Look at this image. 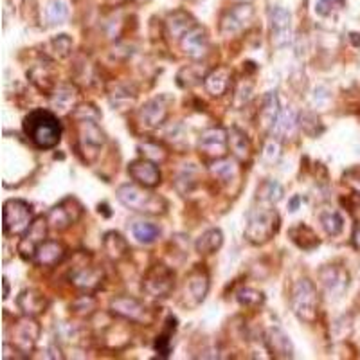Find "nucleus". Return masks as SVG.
Here are the masks:
<instances>
[{"label": "nucleus", "instance_id": "1", "mask_svg": "<svg viewBox=\"0 0 360 360\" xmlns=\"http://www.w3.org/2000/svg\"><path fill=\"white\" fill-rule=\"evenodd\" d=\"M24 132L40 149H53L62 141V123L56 114L45 108H36L25 115Z\"/></svg>", "mask_w": 360, "mask_h": 360}, {"label": "nucleus", "instance_id": "2", "mask_svg": "<svg viewBox=\"0 0 360 360\" xmlns=\"http://www.w3.org/2000/svg\"><path fill=\"white\" fill-rule=\"evenodd\" d=\"M252 207L247 215L245 238L254 245H263L274 238L279 229V216L270 204H261Z\"/></svg>", "mask_w": 360, "mask_h": 360}, {"label": "nucleus", "instance_id": "3", "mask_svg": "<svg viewBox=\"0 0 360 360\" xmlns=\"http://www.w3.org/2000/svg\"><path fill=\"white\" fill-rule=\"evenodd\" d=\"M149 187L141 184H125L117 189V200L125 207L137 213H148V215H158L166 211V200L155 193L148 191Z\"/></svg>", "mask_w": 360, "mask_h": 360}, {"label": "nucleus", "instance_id": "4", "mask_svg": "<svg viewBox=\"0 0 360 360\" xmlns=\"http://www.w3.org/2000/svg\"><path fill=\"white\" fill-rule=\"evenodd\" d=\"M290 307L299 321L313 324L319 315V293L310 279H299L293 285L290 296Z\"/></svg>", "mask_w": 360, "mask_h": 360}, {"label": "nucleus", "instance_id": "5", "mask_svg": "<svg viewBox=\"0 0 360 360\" xmlns=\"http://www.w3.org/2000/svg\"><path fill=\"white\" fill-rule=\"evenodd\" d=\"M33 226V211L25 200L10 198L4 204V232L5 236H24Z\"/></svg>", "mask_w": 360, "mask_h": 360}, {"label": "nucleus", "instance_id": "6", "mask_svg": "<svg viewBox=\"0 0 360 360\" xmlns=\"http://www.w3.org/2000/svg\"><path fill=\"white\" fill-rule=\"evenodd\" d=\"M175 288V272L163 263H155L144 274L143 292L154 299L168 298Z\"/></svg>", "mask_w": 360, "mask_h": 360}, {"label": "nucleus", "instance_id": "7", "mask_svg": "<svg viewBox=\"0 0 360 360\" xmlns=\"http://www.w3.org/2000/svg\"><path fill=\"white\" fill-rule=\"evenodd\" d=\"M207 292H209V274L204 269V265H197L184 279L182 302L189 308L198 307L206 299Z\"/></svg>", "mask_w": 360, "mask_h": 360}, {"label": "nucleus", "instance_id": "8", "mask_svg": "<svg viewBox=\"0 0 360 360\" xmlns=\"http://www.w3.org/2000/svg\"><path fill=\"white\" fill-rule=\"evenodd\" d=\"M110 310L115 315L123 317L126 321L139 322V324H152L155 319L154 312L144 302L135 298H128V296L115 298L110 302Z\"/></svg>", "mask_w": 360, "mask_h": 360}, {"label": "nucleus", "instance_id": "9", "mask_svg": "<svg viewBox=\"0 0 360 360\" xmlns=\"http://www.w3.org/2000/svg\"><path fill=\"white\" fill-rule=\"evenodd\" d=\"M83 215V206L80 204V200L74 197L63 198L58 206H54L47 215L49 227H53L56 230H65L76 224Z\"/></svg>", "mask_w": 360, "mask_h": 360}, {"label": "nucleus", "instance_id": "10", "mask_svg": "<svg viewBox=\"0 0 360 360\" xmlns=\"http://www.w3.org/2000/svg\"><path fill=\"white\" fill-rule=\"evenodd\" d=\"M80 137H77V149L82 152L85 160L92 163L97 157L99 149L105 144V134L97 126L96 121H82L80 125Z\"/></svg>", "mask_w": 360, "mask_h": 360}, {"label": "nucleus", "instance_id": "11", "mask_svg": "<svg viewBox=\"0 0 360 360\" xmlns=\"http://www.w3.org/2000/svg\"><path fill=\"white\" fill-rule=\"evenodd\" d=\"M227 148H229V132H226L220 126H213L202 132L198 139V149L209 158H221L226 157Z\"/></svg>", "mask_w": 360, "mask_h": 360}, {"label": "nucleus", "instance_id": "12", "mask_svg": "<svg viewBox=\"0 0 360 360\" xmlns=\"http://www.w3.org/2000/svg\"><path fill=\"white\" fill-rule=\"evenodd\" d=\"M40 337V324L33 319V315H25L24 319L16 321L13 326V346L22 353H29L34 350V346L38 342Z\"/></svg>", "mask_w": 360, "mask_h": 360}, {"label": "nucleus", "instance_id": "13", "mask_svg": "<svg viewBox=\"0 0 360 360\" xmlns=\"http://www.w3.org/2000/svg\"><path fill=\"white\" fill-rule=\"evenodd\" d=\"M173 99L169 96H158L149 99L139 110V121L144 128H157L168 119L169 106Z\"/></svg>", "mask_w": 360, "mask_h": 360}, {"label": "nucleus", "instance_id": "14", "mask_svg": "<svg viewBox=\"0 0 360 360\" xmlns=\"http://www.w3.org/2000/svg\"><path fill=\"white\" fill-rule=\"evenodd\" d=\"M270 40L274 47H285L292 36V16L285 8H272L269 13Z\"/></svg>", "mask_w": 360, "mask_h": 360}, {"label": "nucleus", "instance_id": "15", "mask_svg": "<svg viewBox=\"0 0 360 360\" xmlns=\"http://www.w3.org/2000/svg\"><path fill=\"white\" fill-rule=\"evenodd\" d=\"M252 16H254L252 5L249 4L236 5V8L229 10L224 16H221V22H220L221 34L230 36V34L240 33V31H243V29L252 22Z\"/></svg>", "mask_w": 360, "mask_h": 360}, {"label": "nucleus", "instance_id": "16", "mask_svg": "<svg viewBox=\"0 0 360 360\" xmlns=\"http://www.w3.org/2000/svg\"><path fill=\"white\" fill-rule=\"evenodd\" d=\"M128 173H130V177L134 178L135 182L141 184V186L149 187V189L155 186H158V184H160V178H163V175H160V169H158L157 164L146 157L137 158V160H134V163H130Z\"/></svg>", "mask_w": 360, "mask_h": 360}, {"label": "nucleus", "instance_id": "17", "mask_svg": "<svg viewBox=\"0 0 360 360\" xmlns=\"http://www.w3.org/2000/svg\"><path fill=\"white\" fill-rule=\"evenodd\" d=\"M319 276H321L322 287L330 298H341L350 285V274L337 265H328V267L321 269Z\"/></svg>", "mask_w": 360, "mask_h": 360}, {"label": "nucleus", "instance_id": "18", "mask_svg": "<svg viewBox=\"0 0 360 360\" xmlns=\"http://www.w3.org/2000/svg\"><path fill=\"white\" fill-rule=\"evenodd\" d=\"M180 47H182L184 54L189 56L191 60H202L209 51V38L207 33L202 27L195 25L191 31H187L180 38Z\"/></svg>", "mask_w": 360, "mask_h": 360}, {"label": "nucleus", "instance_id": "19", "mask_svg": "<svg viewBox=\"0 0 360 360\" xmlns=\"http://www.w3.org/2000/svg\"><path fill=\"white\" fill-rule=\"evenodd\" d=\"M71 283L80 290H96L103 283V270L92 267V265H77L71 270Z\"/></svg>", "mask_w": 360, "mask_h": 360}, {"label": "nucleus", "instance_id": "20", "mask_svg": "<svg viewBox=\"0 0 360 360\" xmlns=\"http://www.w3.org/2000/svg\"><path fill=\"white\" fill-rule=\"evenodd\" d=\"M265 342H267V348L276 359H292L293 357L292 341L281 328H270L267 331Z\"/></svg>", "mask_w": 360, "mask_h": 360}, {"label": "nucleus", "instance_id": "21", "mask_svg": "<svg viewBox=\"0 0 360 360\" xmlns=\"http://www.w3.org/2000/svg\"><path fill=\"white\" fill-rule=\"evenodd\" d=\"M33 258L40 267H54L65 258V247L56 240H43L34 250Z\"/></svg>", "mask_w": 360, "mask_h": 360}, {"label": "nucleus", "instance_id": "22", "mask_svg": "<svg viewBox=\"0 0 360 360\" xmlns=\"http://www.w3.org/2000/svg\"><path fill=\"white\" fill-rule=\"evenodd\" d=\"M230 82H232V72L229 67H218L211 71L204 77V86L206 91L215 97L224 96L229 91Z\"/></svg>", "mask_w": 360, "mask_h": 360}, {"label": "nucleus", "instance_id": "23", "mask_svg": "<svg viewBox=\"0 0 360 360\" xmlns=\"http://www.w3.org/2000/svg\"><path fill=\"white\" fill-rule=\"evenodd\" d=\"M288 236H290V240L293 243L298 245L299 249L307 250V252H312L313 249H317L321 245V240L317 238L312 227H308L307 224H298V226L290 227Z\"/></svg>", "mask_w": 360, "mask_h": 360}, {"label": "nucleus", "instance_id": "24", "mask_svg": "<svg viewBox=\"0 0 360 360\" xmlns=\"http://www.w3.org/2000/svg\"><path fill=\"white\" fill-rule=\"evenodd\" d=\"M19 307L25 315H38V313L45 312V308H47V299L43 298L38 290L29 288V290H24V292L20 293Z\"/></svg>", "mask_w": 360, "mask_h": 360}, {"label": "nucleus", "instance_id": "25", "mask_svg": "<svg viewBox=\"0 0 360 360\" xmlns=\"http://www.w3.org/2000/svg\"><path fill=\"white\" fill-rule=\"evenodd\" d=\"M195 19L191 14L186 13V11H175L168 16L166 20V29H168V34L173 38H182L187 31H191L195 27Z\"/></svg>", "mask_w": 360, "mask_h": 360}, {"label": "nucleus", "instance_id": "26", "mask_svg": "<svg viewBox=\"0 0 360 360\" xmlns=\"http://www.w3.org/2000/svg\"><path fill=\"white\" fill-rule=\"evenodd\" d=\"M103 249H105L108 258L114 259V261H119V259H123L130 252V245L119 232L108 230L103 236Z\"/></svg>", "mask_w": 360, "mask_h": 360}, {"label": "nucleus", "instance_id": "27", "mask_svg": "<svg viewBox=\"0 0 360 360\" xmlns=\"http://www.w3.org/2000/svg\"><path fill=\"white\" fill-rule=\"evenodd\" d=\"M47 226H49L47 218H43V216L36 218V221H34L33 226L29 227V230L24 235V240H22V245H20V247H25V245H29V254L34 256V250H36V247H38L43 240H45V235H47Z\"/></svg>", "mask_w": 360, "mask_h": 360}, {"label": "nucleus", "instance_id": "28", "mask_svg": "<svg viewBox=\"0 0 360 360\" xmlns=\"http://www.w3.org/2000/svg\"><path fill=\"white\" fill-rule=\"evenodd\" d=\"M279 114V99L276 92H269L263 99V108L259 110V121H261V126L267 130H272L276 121H278Z\"/></svg>", "mask_w": 360, "mask_h": 360}, {"label": "nucleus", "instance_id": "29", "mask_svg": "<svg viewBox=\"0 0 360 360\" xmlns=\"http://www.w3.org/2000/svg\"><path fill=\"white\" fill-rule=\"evenodd\" d=\"M229 148L238 160H249L250 152H252L250 141L240 128L229 130Z\"/></svg>", "mask_w": 360, "mask_h": 360}, {"label": "nucleus", "instance_id": "30", "mask_svg": "<svg viewBox=\"0 0 360 360\" xmlns=\"http://www.w3.org/2000/svg\"><path fill=\"white\" fill-rule=\"evenodd\" d=\"M211 173L215 175L218 180H221V182H235L236 178H238V173H240V169H238V164H236V160H232V158H216L215 163L211 164Z\"/></svg>", "mask_w": 360, "mask_h": 360}, {"label": "nucleus", "instance_id": "31", "mask_svg": "<svg viewBox=\"0 0 360 360\" xmlns=\"http://www.w3.org/2000/svg\"><path fill=\"white\" fill-rule=\"evenodd\" d=\"M281 197H283V187L276 180H265L259 184L258 191H256V202L270 204V206H276L281 200Z\"/></svg>", "mask_w": 360, "mask_h": 360}, {"label": "nucleus", "instance_id": "32", "mask_svg": "<svg viewBox=\"0 0 360 360\" xmlns=\"http://www.w3.org/2000/svg\"><path fill=\"white\" fill-rule=\"evenodd\" d=\"M224 243V235L220 229H209L197 240V250L200 254H215Z\"/></svg>", "mask_w": 360, "mask_h": 360}, {"label": "nucleus", "instance_id": "33", "mask_svg": "<svg viewBox=\"0 0 360 360\" xmlns=\"http://www.w3.org/2000/svg\"><path fill=\"white\" fill-rule=\"evenodd\" d=\"M76 99H77L76 88H74V86H71V85H65V86H60V88L54 92L53 105H54V108H56V110L69 112L72 106H74Z\"/></svg>", "mask_w": 360, "mask_h": 360}, {"label": "nucleus", "instance_id": "34", "mask_svg": "<svg viewBox=\"0 0 360 360\" xmlns=\"http://www.w3.org/2000/svg\"><path fill=\"white\" fill-rule=\"evenodd\" d=\"M296 126H298V117H296V114H293L292 110H285L279 114L272 132L278 139H283V137H288V135L292 134Z\"/></svg>", "mask_w": 360, "mask_h": 360}, {"label": "nucleus", "instance_id": "35", "mask_svg": "<svg viewBox=\"0 0 360 360\" xmlns=\"http://www.w3.org/2000/svg\"><path fill=\"white\" fill-rule=\"evenodd\" d=\"M132 232H134V238H137L141 243H154L160 236V229L155 224H149V221H137V224H134Z\"/></svg>", "mask_w": 360, "mask_h": 360}, {"label": "nucleus", "instance_id": "36", "mask_svg": "<svg viewBox=\"0 0 360 360\" xmlns=\"http://www.w3.org/2000/svg\"><path fill=\"white\" fill-rule=\"evenodd\" d=\"M47 19L53 25L63 24L69 19V5L65 0H51L47 4Z\"/></svg>", "mask_w": 360, "mask_h": 360}, {"label": "nucleus", "instance_id": "37", "mask_svg": "<svg viewBox=\"0 0 360 360\" xmlns=\"http://www.w3.org/2000/svg\"><path fill=\"white\" fill-rule=\"evenodd\" d=\"M321 224L324 227L330 236H337L342 232V227H344V220L342 216L337 211H326L321 215Z\"/></svg>", "mask_w": 360, "mask_h": 360}, {"label": "nucleus", "instance_id": "38", "mask_svg": "<svg viewBox=\"0 0 360 360\" xmlns=\"http://www.w3.org/2000/svg\"><path fill=\"white\" fill-rule=\"evenodd\" d=\"M175 322H177V319H175V317H169L168 330L157 337V341H155V350H157L158 355L168 357L169 353H171V331L175 330Z\"/></svg>", "mask_w": 360, "mask_h": 360}, {"label": "nucleus", "instance_id": "39", "mask_svg": "<svg viewBox=\"0 0 360 360\" xmlns=\"http://www.w3.org/2000/svg\"><path fill=\"white\" fill-rule=\"evenodd\" d=\"M49 47L53 49L51 54L54 58H67L72 51V40L69 38L67 34H60V36L49 42Z\"/></svg>", "mask_w": 360, "mask_h": 360}, {"label": "nucleus", "instance_id": "40", "mask_svg": "<svg viewBox=\"0 0 360 360\" xmlns=\"http://www.w3.org/2000/svg\"><path fill=\"white\" fill-rule=\"evenodd\" d=\"M346 8V0H317L315 13L321 16H330L337 11H342Z\"/></svg>", "mask_w": 360, "mask_h": 360}, {"label": "nucleus", "instance_id": "41", "mask_svg": "<svg viewBox=\"0 0 360 360\" xmlns=\"http://www.w3.org/2000/svg\"><path fill=\"white\" fill-rule=\"evenodd\" d=\"M238 301L243 304V307H259L261 302L265 301L263 293L254 290V288H241L238 292Z\"/></svg>", "mask_w": 360, "mask_h": 360}, {"label": "nucleus", "instance_id": "42", "mask_svg": "<svg viewBox=\"0 0 360 360\" xmlns=\"http://www.w3.org/2000/svg\"><path fill=\"white\" fill-rule=\"evenodd\" d=\"M94 308H96V302H94V299L86 298L85 296V298L77 299V301L74 302L72 310H74V313H77V315H88Z\"/></svg>", "mask_w": 360, "mask_h": 360}, {"label": "nucleus", "instance_id": "43", "mask_svg": "<svg viewBox=\"0 0 360 360\" xmlns=\"http://www.w3.org/2000/svg\"><path fill=\"white\" fill-rule=\"evenodd\" d=\"M344 204L348 206L351 216L355 218L357 226H360V193H353L348 200H344Z\"/></svg>", "mask_w": 360, "mask_h": 360}, {"label": "nucleus", "instance_id": "44", "mask_svg": "<svg viewBox=\"0 0 360 360\" xmlns=\"http://www.w3.org/2000/svg\"><path fill=\"white\" fill-rule=\"evenodd\" d=\"M353 243H355L357 249H360V226H357L355 232H353Z\"/></svg>", "mask_w": 360, "mask_h": 360}, {"label": "nucleus", "instance_id": "45", "mask_svg": "<svg viewBox=\"0 0 360 360\" xmlns=\"http://www.w3.org/2000/svg\"><path fill=\"white\" fill-rule=\"evenodd\" d=\"M299 202H301V197H296L292 202H290V211H296V209H298Z\"/></svg>", "mask_w": 360, "mask_h": 360}, {"label": "nucleus", "instance_id": "46", "mask_svg": "<svg viewBox=\"0 0 360 360\" xmlns=\"http://www.w3.org/2000/svg\"><path fill=\"white\" fill-rule=\"evenodd\" d=\"M10 296V283H8V279L4 278V298H8Z\"/></svg>", "mask_w": 360, "mask_h": 360}]
</instances>
